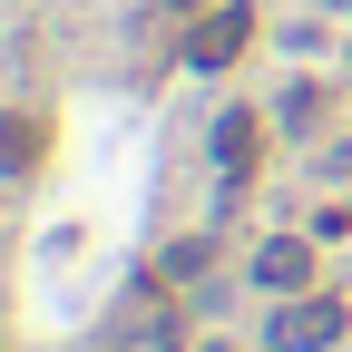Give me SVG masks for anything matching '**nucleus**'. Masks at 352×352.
<instances>
[{"instance_id": "nucleus-7", "label": "nucleus", "mask_w": 352, "mask_h": 352, "mask_svg": "<svg viewBox=\"0 0 352 352\" xmlns=\"http://www.w3.org/2000/svg\"><path fill=\"white\" fill-rule=\"evenodd\" d=\"M333 10H352V0H333Z\"/></svg>"}, {"instance_id": "nucleus-1", "label": "nucleus", "mask_w": 352, "mask_h": 352, "mask_svg": "<svg viewBox=\"0 0 352 352\" xmlns=\"http://www.w3.org/2000/svg\"><path fill=\"white\" fill-rule=\"evenodd\" d=\"M342 333H352V314H342L333 294H284L274 323H264V352H333Z\"/></svg>"}, {"instance_id": "nucleus-2", "label": "nucleus", "mask_w": 352, "mask_h": 352, "mask_svg": "<svg viewBox=\"0 0 352 352\" xmlns=\"http://www.w3.org/2000/svg\"><path fill=\"white\" fill-rule=\"evenodd\" d=\"M254 284L264 294H314V245H303V235H274V245H254Z\"/></svg>"}, {"instance_id": "nucleus-6", "label": "nucleus", "mask_w": 352, "mask_h": 352, "mask_svg": "<svg viewBox=\"0 0 352 352\" xmlns=\"http://www.w3.org/2000/svg\"><path fill=\"white\" fill-rule=\"evenodd\" d=\"M166 10H206V0H166Z\"/></svg>"}, {"instance_id": "nucleus-5", "label": "nucleus", "mask_w": 352, "mask_h": 352, "mask_svg": "<svg viewBox=\"0 0 352 352\" xmlns=\"http://www.w3.org/2000/svg\"><path fill=\"white\" fill-rule=\"evenodd\" d=\"M39 147H50V138H39L30 118H0V166H10V176H30V166H39Z\"/></svg>"}, {"instance_id": "nucleus-4", "label": "nucleus", "mask_w": 352, "mask_h": 352, "mask_svg": "<svg viewBox=\"0 0 352 352\" xmlns=\"http://www.w3.org/2000/svg\"><path fill=\"white\" fill-rule=\"evenodd\" d=\"M254 138H264V127H254V108H226V127H215V166H226V176H245V166H254Z\"/></svg>"}, {"instance_id": "nucleus-3", "label": "nucleus", "mask_w": 352, "mask_h": 352, "mask_svg": "<svg viewBox=\"0 0 352 352\" xmlns=\"http://www.w3.org/2000/svg\"><path fill=\"white\" fill-rule=\"evenodd\" d=\"M245 39H254V10H206V20L186 30V69H226Z\"/></svg>"}]
</instances>
